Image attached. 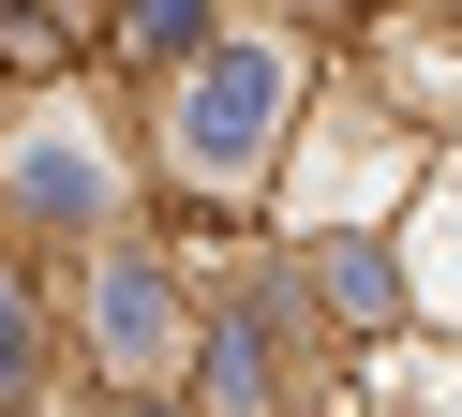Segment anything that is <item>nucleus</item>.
<instances>
[{"label": "nucleus", "instance_id": "nucleus-1", "mask_svg": "<svg viewBox=\"0 0 462 417\" xmlns=\"http://www.w3.org/2000/svg\"><path fill=\"white\" fill-rule=\"evenodd\" d=\"M269 105H283V60L269 45H224L209 75H194V105H180V164L194 179H239L254 134H269Z\"/></svg>", "mask_w": 462, "mask_h": 417}, {"label": "nucleus", "instance_id": "nucleus-3", "mask_svg": "<svg viewBox=\"0 0 462 417\" xmlns=\"http://www.w3.org/2000/svg\"><path fill=\"white\" fill-rule=\"evenodd\" d=\"M15 373H31V298H15V268H0V403H15Z\"/></svg>", "mask_w": 462, "mask_h": 417}, {"label": "nucleus", "instance_id": "nucleus-4", "mask_svg": "<svg viewBox=\"0 0 462 417\" xmlns=\"http://www.w3.org/2000/svg\"><path fill=\"white\" fill-rule=\"evenodd\" d=\"M134 417H164V403H134Z\"/></svg>", "mask_w": 462, "mask_h": 417}, {"label": "nucleus", "instance_id": "nucleus-2", "mask_svg": "<svg viewBox=\"0 0 462 417\" xmlns=\"http://www.w3.org/2000/svg\"><path fill=\"white\" fill-rule=\"evenodd\" d=\"M105 343H120V357H164V268L150 254H105Z\"/></svg>", "mask_w": 462, "mask_h": 417}]
</instances>
